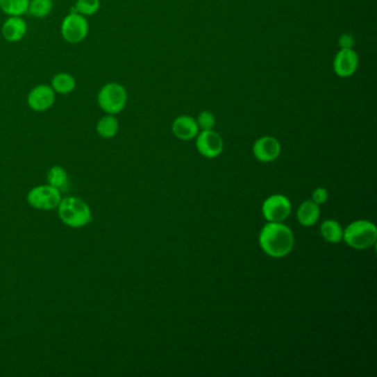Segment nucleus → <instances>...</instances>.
Segmentation results:
<instances>
[{
  "label": "nucleus",
  "mask_w": 377,
  "mask_h": 377,
  "mask_svg": "<svg viewBox=\"0 0 377 377\" xmlns=\"http://www.w3.org/2000/svg\"><path fill=\"white\" fill-rule=\"evenodd\" d=\"M259 244L263 251L272 258H283L291 253L294 237L288 226L268 223L261 231Z\"/></svg>",
  "instance_id": "1"
},
{
  "label": "nucleus",
  "mask_w": 377,
  "mask_h": 377,
  "mask_svg": "<svg viewBox=\"0 0 377 377\" xmlns=\"http://www.w3.org/2000/svg\"><path fill=\"white\" fill-rule=\"evenodd\" d=\"M61 221L71 228H82L92 221V212L85 201L78 197H65L58 206Z\"/></svg>",
  "instance_id": "2"
},
{
  "label": "nucleus",
  "mask_w": 377,
  "mask_h": 377,
  "mask_svg": "<svg viewBox=\"0 0 377 377\" xmlns=\"http://www.w3.org/2000/svg\"><path fill=\"white\" fill-rule=\"evenodd\" d=\"M343 239L354 249H367L376 242V226L369 220H358L343 231Z\"/></svg>",
  "instance_id": "3"
},
{
  "label": "nucleus",
  "mask_w": 377,
  "mask_h": 377,
  "mask_svg": "<svg viewBox=\"0 0 377 377\" xmlns=\"http://www.w3.org/2000/svg\"><path fill=\"white\" fill-rule=\"evenodd\" d=\"M99 106L109 115H117L124 109L128 102V92L119 83H108L100 90L98 95Z\"/></svg>",
  "instance_id": "4"
},
{
  "label": "nucleus",
  "mask_w": 377,
  "mask_h": 377,
  "mask_svg": "<svg viewBox=\"0 0 377 377\" xmlns=\"http://www.w3.org/2000/svg\"><path fill=\"white\" fill-rule=\"evenodd\" d=\"M61 199L62 197H61L60 190L49 184L37 186L30 190L27 195V201L30 206L38 210H44V212L58 208Z\"/></svg>",
  "instance_id": "5"
},
{
  "label": "nucleus",
  "mask_w": 377,
  "mask_h": 377,
  "mask_svg": "<svg viewBox=\"0 0 377 377\" xmlns=\"http://www.w3.org/2000/svg\"><path fill=\"white\" fill-rule=\"evenodd\" d=\"M89 31L87 20L78 12H71L65 17L61 26V33L63 38L71 44L81 42L87 37Z\"/></svg>",
  "instance_id": "6"
},
{
  "label": "nucleus",
  "mask_w": 377,
  "mask_h": 377,
  "mask_svg": "<svg viewBox=\"0 0 377 377\" xmlns=\"http://www.w3.org/2000/svg\"><path fill=\"white\" fill-rule=\"evenodd\" d=\"M291 212V203L283 195H272L265 201L262 214L269 223H283Z\"/></svg>",
  "instance_id": "7"
},
{
  "label": "nucleus",
  "mask_w": 377,
  "mask_h": 377,
  "mask_svg": "<svg viewBox=\"0 0 377 377\" xmlns=\"http://www.w3.org/2000/svg\"><path fill=\"white\" fill-rule=\"evenodd\" d=\"M196 147L203 156L215 158L223 152L224 141L221 136L214 130L201 131L196 136Z\"/></svg>",
  "instance_id": "8"
},
{
  "label": "nucleus",
  "mask_w": 377,
  "mask_h": 377,
  "mask_svg": "<svg viewBox=\"0 0 377 377\" xmlns=\"http://www.w3.org/2000/svg\"><path fill=\"white\" fill-rule=\"evenodd\" d=\"M360 58L354 49H340L333 60V70L340 78H350L358 71Z\"/></svg>",
  "instance_id": "9"
},
{
  "label": "nucleus",
  "mask_w": 377,
  "mask_h": 377,
  "mask_svg": "<svg viewBox=\"0 0 377 377\" xmlns=\"http://www.w3.org/2000/svg\"><path fill=\"white\" fill-rule=\"evenodd\" d=\"M253 155L262 163H269L277 160L281 153V145L272 136H262L255 141L253 147Z\"/></svg>",
  "instance_id": "10"
},
{
  "label": "nucleus",
  "mask_w": 377,
  "mask_h": 377,
  "mask_svg": "<svg viewBox=\"0 0 377 377\" xmlns=\"http://www.w3.org/2000/svg\"><path fill=\"white\" fill-rule=\"evenodd\" d=\"M55 91L52 87L48 85H39L29 93L28 104L33 111H46L55 103Z\"/></svg>",
  "instance_id": "11"
},
{
  "label": "nucleus",
  "mask_w": 377,
  "mask_h": 377,
  "mask_svg": "<svg viewBox=\"0 0 377 377\" xmlns=\"http://www.w3.org/2000/svg\"><path fill=\"white\" fill-rule=\"evenodd\" d=\"M171 131L177 139L183 141L195 139L199 133V124L196 119L190 115H181L176 117L171 125Z\"/></svg>",
  "instance_id": "12"
},
{
  "label": "nucleus",
  "mask_w": 377,
  "mask_h": 377,
  "mask_svg": "<svg viewBox=\"0 0 377 377\" xmlns=\"http://www.w3.org/2000/svg\"><path fill=\"white\" fill-rule=\"evenodd\" d=\"M27 31L26 22L19 16H12L8 20H6L3 26V35L6 40L15 42L20 40Z\"/></svg>",
  "instance_id": "13"
},
{
  "label": "nucleus",
  "mask_w": 377,
  "mask_h": 377,
  "mask_svg": "<svg viewBox=\"0 0 377 377\" xmlns=\"http://www.w3.org/2000/svg\"><path fill=\"white\" fill-rule=\"evenodd\" d=\"M296 217H298L299 223L304 227H311L315 225L320 217V208L318 203H315L312 199L303 201L301 206L299 207Z\"/></svg>",
  "instance_id": "14"
},
{
  "label": "nucleus",
  "mask_w": 377,
  "mask_h": 377,
  "mask_svg": "<svg viewBox=\"0 0 377 377\" xmlns=\"http://www.w3.org/2000/svg\"><path fill=\"white\" fill-rule=\"evenodd\" d=\"M320 231L321 236L331 244H337L343 239V229L337 220H326L321 225Z\"/></svg>",
  "instance_id": "15"
},
{
  "label": "nucleus",
  "mask_w": 377,
  "mask_h": 377,
  "mask_svg": "<svg viewBox=\"0 0 377 377\" xmlns=\"http://www.w3.org/2000/svg\"><path fill=\"white\" fill-rule=\"evenodd\" d=\"M119 131V121L113 115L102 117L97 124V132L103 139H112Z\"/></svg>",
  "instance_id": "16"
},
{
  "label": "nucleus",
  "mask_w": 377,
  "mask_h": 377,
  "mask_svg": "<svg viewBox=\"0 0 377 377\" xmlns=\"http://www.w3.org/2000/svg\"><path fill=\"white\" fill-rule=\"evenodd\" d=\"M30 0H0V8L10 16H22L29 8Z\"/></svg>",
  "instance_id": "17"
},
{
  "label": "nucleus",
  "mask_w": 377,
  "mask_h": 377,
  "mask_svg": "<svg viewBox=\"0 0 377 377\" xmlns=\"http://www.w3.org/2000/svg\"><path fill=\"white\" fill-rule=\"evenodd\" d=\"M76 87V81L68 74H59L52 79V89L61 94H68Z\"/></svg>",
  "instance_id": "18"
},
{
  "label": "nucleus",
  "mask_w": 377,
  "mask_h": 377,
  "mask_svg": "<svg viewBox=\"0 0 377 377\" xmlns=\"http://www.w3.org/2000/svg\"><path fill=\"white\" fill-rule=\"evenodd\" d=\"M47 181L53 187L61 190L68 183V173L61 166H52L47 174Z\"/></svg>",
  "instance_id": "19"
},
{
  "label": "nucleus",
  "mask_w": 377,
  "mask_h": 377,
  "mask_svg": "<svg viewBox=\"0 0 377 377\" xmlns=\"http://www.w3.org/2000/svg\"><path fill=\"white\" fill-rule=\"evenodd\" d=\"M52 7H53L52 0H31L28 11L31 16L42 18L51 12Z\"/></svg>",
  "instance_id": "20"
},
{
  "label": "nucleus",
  "mask_w": 377,
  "mask_h": 377,
  "mask_svg": "<svg viewBox=\"0 0 377 377\" xmlns=\"http://www.w3.org/2000/svg\"><path fill=\"white\" fill-rule=\"evenodd\" d=\"M100 8V0H78L76 3V7L71 10L78 14L85 15V16H91L94 15Z\"/></svg>",
  "instance_id": "21"
},
{
  "label": "nucleus",
  "mask_w": 377,
  "mask_h": 377,
  "mask_svg": "<svg viewBox=\"0 0 377 377\" xmlns=\"http://www.w3.org/2000/svg\"><path fill=\"white\" fill-rule=\"evenodd\" d=\"M196 122L201 131L212 130L216 125V117L210 111H203L199 113Z\"/></svg>",
  "instance_id": "22"
},
{
  "label": "nucleus",
  "mask_w": 377,
  "mask_h": 377,
  "mask_svg": "<svg viewBox=\"0 0 377 377\" xmlns=\"http://www.w3.org/2000/svg\"><path fill=\"white\" fill-rule=\"evenodd\" d=\"M337 42L341 49H353V47L355 46V39L351 33H343L340 35Z\"/></svg>",
  "instance_id": "23"
},
{
  "label": "nucleus",
  "mask_w": 377,
  "mask_h": 377,
  "mask_svg": "<svg viewBox=\"0 0 377 377\" xmlns=\"http://www.w3.org/2000/svg\"><path fill=\"white\" fill-rule=\"evenodd\" d=\"M328 190L326 188L319 187L317 190H313L312 193V201L318 205L321 203H324L328 201Z\"/></svg>",
  "instance_id": "24"
}]
</instances>
